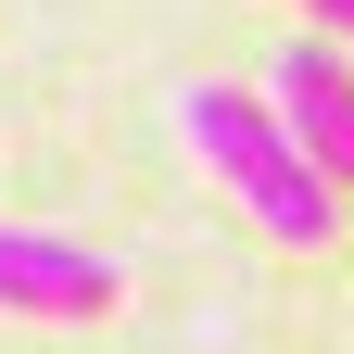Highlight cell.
<instances>
[{
  "label": "cell",
  "instance_id": "7a4b0ae2",
  "mask_svg": "<svg viewBox=\"0 0 354 354\" xmlns=\"http://www.w3.org/2000/svg\"><path fill=\"white\" fill-rule=\"evenodd\" d=\"M266 114L291 127V152L329 177V203H342V177H354V64L329 51V38H291L279 64H266Z\"/></svg>",
  "mask_w": 354,
  "mask_h": 354
},
{
  "label": "cell",
  "instance_id": "3957f363",
  "mask_svg": "<svg viewBox=\"0 0 354 354\" xmlns=\"http://www.w3.org/2000/svg\"><path fill=\"white\" fill-rule=\"evenodd\" d=\"M114 253L64 228H0V317H114Z\"/></svg>",
  "mask_w": 354,
  "mask_h": 354
},
{
  "label": "cell",
  "instance_id": "6da1fadb",
  "mask_svg": "<svg viewBox=\"0 0 354 354\" xmlns=\"http://www.w3.org/2000/svg\"><path fill=\"white\" fill-rule=\"evenodd\" d=\"M177 127H190V152L241 190V215L266 241H291V253H317L329 228H342V203H329V177L291 152V127L266 114V88H228V76H203L190 102H177Z\"/></svg>",
  "mask_w": 354,
  "mask_h": 354
},
{
  "label": "cell",
  "instance_id": "277c9868",
  "mask_svg": "<svg viewBox=\"0 0 354 354\" xmlns=\"http://www.w3.org/2000/svg\"><path fill=\"white\" fill-rule=\"evenodd\" d=\"M304 13H317V38H329V51L354 38V0H304Z\"/></svg>",
  "mask_w": 354,
  "mask_h": 354
}]
</instances>
